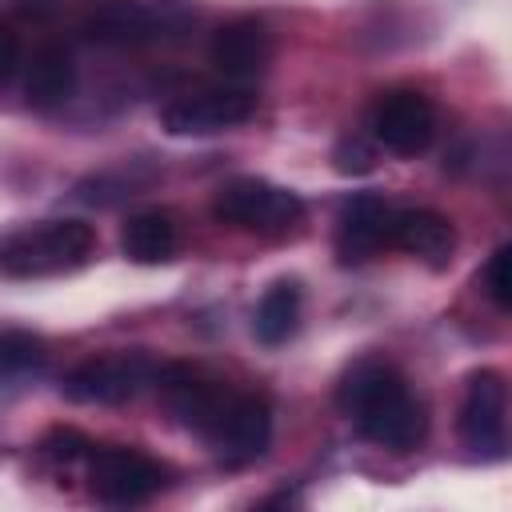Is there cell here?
<instances>
[{"label": "cell", "mask_w": 512, "mask_h": 512, "mask_svg": "<svg viewBox=\"0 0 512 512\" xmlns=\"http://www.w3.org/2000/svg\"><path fill=\"white\" fill-rule=\"evenodd\" d=\"M336 408L364 440L388 452H412L428 432L424 400L388 360H356L336 384Z\"/></svg>", "instance_id": "6da1fadb"}, {"label": "cell", "mask_w": 512, "mask_h": 512, "mask_svg": "<svg viewBox=\"0 0 512 512\" xmlns=\"http://www.w3.org/2000/svg\"><path fill=\"white\" fill-rule=\"evenodd\" d=\"M96 232L84 220H40L8 240H0V272L16 280H40V276H64L92 260Z\"/></svg>", "instance_id": "7a4b0ae2"}, {"label": "cell", "mask_w": 512, "mask_h": 512, "mask_svg": "<svg viewBox=\"0 0 512 512\" xmlns=\"http://www.w3.org/2000/svg\"><path fill=\"white\" fill-rule=\"evenodd\" d=\"M196 24L188 0H100L80 16V36L108 48H140L180 40Z\"/></svg>", "instance_id": "3957f363"}, {"label": "cell", "mask_w": 512, "mask_h": 512, "mask_svg": "<svg viewBox=\"0 0 512 512\" xmlns=\"http://www.w3.org/2000/svg\"><path fill=\"white\" fill-rule=\"evenodd\" d=\"M212 216L220 224L260 232V236H280L304 220V200L292 188H280L260 176H236L216 188L212 196Z\"/></svg>", "instance_id": "277c9868"}, {"label": "cell", "mask_w": 512, "mask_h": 512, "mask_svg": "<svg viewBox=\"0 0 512 512\" xmlns=\"http://www.w3.org/2000/svg\"><path fill=\"white\" fill-rule=\"evenodd\" d=\"M152 380L156 360L148 352H108L68 368L60 380V396L72 404H124Z\"/></svg>", "instance_id": "5b68a950"}, {"label": "cell", "mask_w": 512, "mask_h": 512, "mask_svg": "<svg viewBox=\"0 0 512 512\" xmlns=\"http://www.w3.org/2000/svg\"><path fill=\"white\" fill-rule=\"evenodd\" d=\"M456 432L472 456L504 460V452H508V384L496 368H480L468 376Z\"/></svg>", "instance_id": "8992f818"}, {"label": "cell", "mask_w": 512, "mask_h": 512, "mask_svg": "<svg viewBox=\"0 0 512 512\" xmlns=\"http://www.w3.org/2000/svg\"><path fill=\"white\" fill-rule=\"evenodd\" d=\"M256 112V92L244 84H220V88H200L184 92L164 104L160 128L168 136H216L228 128H240Z\"/></svg>", "instance_id": "52a82bcc"}, {"label": "cell", "mask_w": 512, "mask_h": 512, "mask_svg": "<svg viewBox=\"0 0 512 512\" xmlns=\"http://www.w3.org/2000/svg\"><path fill=\"white\" fill-rule=\"evenodd\" d=\"M88 480L92 492L104 504H144L148 496H156L168 484V472L160 460L144 456L140 448H124V444H104L88 452Z\"/></svg>", "instance_id": "ba28073f"}, {"label": "cell", "mask_w": 512, "mask_h": 512, "mask_svg": "<svg viewBox=\"0 0 512 512\" xmlns=\"http://www.w3.org/2000/svg\"><path fill=\"white\" fill-rule=\"evenodd\" d=\"M156 392L164 400V408L172 412L176 424L208 436V428L220 420L224 404L232 400V392L224 388V380H216L212 372L196 368V364H164L156 368Z\"/></svg>", "instance_id": "9c48e42d"}, {"label": "cell", "mask_w": 512, "mask_h": 512, "mask_svg": "<svg viewBox=\"0 0 512 512\" xmlns=\"http://www.w3.org/2000/svg\"><path fill=\"white\" fill-rule=\"evenodd\" d=\"M224 464H252L272 444V404L260 392H232L220 420L204 436Z\"/></svg>", "instance_id": "30bf717a"}, {"label": "cell", "mask_w": 512, "mask_h": 512, "mask_svg": "<svg viewBox=\"0 0 512 512\" xmlns=\"http://www.w3.org/2000/svg\"><path fill=\"white\" fill-rule=\"evenodd\" d=\"M372 136L396 156H420L436 136V108L416 88H392L372 108Z\"/></svg>", "instance_id": "8fae6325"}, {"label": "cell", "mask_w": 512, "mask_h": 512, "mask_svg": "<svg viewBox=\"0 0 512 512\" xmlns=\"http://www.w3.org/2000/svg\"><path fill=\"white\" fill-rule=\"evenodd\" d=\"M208 60L232 84L260 80L268 72V64H272V32H268V24L256 20V16H236V20L220 24L212 44H208Z\"/></svg>", "instance_id": "7c38bea8"}, {"label": "cell", "mask_w": 512, "mask_h": 512, "mask_svg": "<svg viewBox=\"0 0 512 512\" xmlns=\"http://www.w3.org/2000/svg\"><path fill=\"white\" fill-rule=\"evenodd\" d=\"M388 220L392 208L376 192H356L340 204L336 216V256L340 264H364L380 244H388Z\"/></svg>", "instance_id": "4fadbf2b"}, {"label": "cell", "mask_w": 512, "mask_h": 512, "mask_svg": "<svg viewBox=\"0 0 512 512\" xmlns=\"http://www.w3.org/2000/svg\"><path fill=\"white\" fill-rule=\"evenodd\" d=\"M388 244H396L400 252H408L428 268H448L456 252V228L448 216L432 208H392Z\"/></svg>", "instance_id": "5bb4252c"}, {"label": "cell", "mask_w": 512, "mask_h": 512, "mask_svg": "<svg viewBox=\"0 0 512 512\" xmlns=\"http://www.w3.org/2000/svg\"><path fill=\"white\" fill-rule=\"evenodd\" d=\"M176 244H180V224L168 208L132 212L120 228V252L132 264H164L176 256Z\"/></svg>", "instance_id": "9a60e30c"}, {"label": "cell", "mask_w": 512, "mask_h": 512, "mask_svg": "<svg viewBox=\"0 0 512 512\" xmlns=\"http://www.w3.org/2000/svg\"><path fill=\"white\" fill-rule=\"evenodd\" d=\"M72 92H76V64H72L68 48L44 44V48L32 56L28 72H24V100H28L32 108L48 112V108L68 104Z\"/></svg>", "instance_id": "2e32d148"}, {"label": "cell", "mask_w": 512, "mask_h": 512, "mask_svg": "<svg viewBox=\"0 0 512 512\" xmlns=\"http://www.w3.org/2000/svg\"><path fill=\"white\" fill-rule=\"evenodd\" d=\"M300 328V284L296 280H276L268 284V292L260 296L256 312H252V332L260 344L276 348L284 340H292Z\"/></svg>", "instance_id": "e0dca14e"}, {"label": "cell", "mask_w": 512, "mask_h": 512, "mask_svg": "<svg viewBox=\"0 0 512 512\" xmlns=\"http://www.w3.org/2000/svg\"><path fill=\"white\" fill-rule=\"evenodd\" d=\"M48 364V344L24 328H0V384L36 376Z\"/></svg>", "instance_id": "ac0fdd59"}, {"label": "cell", "mask_w": 512, "mask_h": 512, "mask_svg": "<svg viewBox=\"0 0 512 512\" xmlns=\"http://www.w3.org/2000/svg\"><path fill=\"white\" fill-rule=\"evenodd\" d=\"M480 284H484V296L496 304V308H512V248L508 244H500L492 256H488V264H484V272H480Z\"/></svg>", "instance_id": "d6986e66"}, {"label": "cell", "mask_w": 512, "mask_h": 512, "mask_svg": "<svg viewBox=\"0 0 512 512\" xmlns=\"http://www.w3.org/2000/svg\"><path fill=\"white\" fill-rule=\"evenodd\" d=\"M332 168H336L340 176H364V172L376 168V148H372L364 136L348 132V136H340L336 148H332Z\"/></svg>", "instance_id": "ffe728a7"}, {"label": "cell", "mask_w": 512, "mask_h": 512, "mask_svg": "<svg viewBox=\"0 0 512 512\" xmlns=\"http://www.w3.org/2000/svg\"><path fill=\"white\" fill-rule=\"evenodd\" d=\"M40 452H44V460H52V464H76V460H88L92 440L80 436L76 428H52V432L40 440Z\"/></svg>", "instance_id": "44dd1931"}, {"label": "cell", "mask_w": 512, "mask_h": 512, "mask_svg": "<svg viewBox=\"0 0 512 512\" xmlns=\"http://www.w3.org/2000/svg\"><path fill=\"white\" fill-rule=\"evenodd\" d=\"M16 60H20V52H16V36L0 24V88L12 80V72H16Z\"/></svg>", "instance_id": "7402d4cb"}]
</instances>
